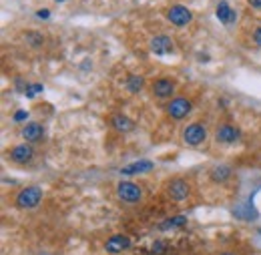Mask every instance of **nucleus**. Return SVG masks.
Listing matches in <instances>:
<instances>
[{
    "label": "nucleus",
    "mask_w": 261,
    "mask_h": 255,
    "mask_svg": "<svg viewBox=\"0 0 261 255\" xmlns=\"http://www.w3.org/2000/svg\"><path fill=\"white\" fill-rule=\"evenodd\" d=\"M40 199H42V191H40V187H26V189H22L20 193H18V197H16V207H20V209H34L38 203H40Z\"/></svg>",
    "instance_id": "obj_1"
},
{
    "label": "nucleus",
    "mask_w": 261,
    "mask_h": 255,
    "mask_svg": "<svg viewBox=\"0 0 261 255\" xmlns=\"http://www.w3.org/2000/svg\"><path fill=\"white\" fill-rule=\"evenodd\" d=\"M207 139V131H205V126L201 122H193L189 126H185V131H183V141L189 145V147H199L203 145Z\"/></svg>",
    "instance_id": "obj_2"
},
{
    "label": "nucleus",
    "mask_w": 261,
    "mask_h": 255,
    "mask_svg": "<svg viewBox=\"0 0 261 255\" xmlns=\"http://www.w3.org/2000/svg\"><path fill=\"white\" fill-rule=\"evenodd\" d=\"M116 195L126 203H137L143 197V189L130 181H120L116 185Z\"/></svg>",
    "instance_id": "obj_3"
},
{
    "label": "nucleus",
    "mask_w": 261,
    "mask_h": 255,
    "mask_svg": "<svg viewBox=\"0 0 261 255\" xmlns=\"http://www.w3.org/2000/svg\"><path fill=\"white\" fill-rule=\"evenodd\" d=\"M167 20L171 24H175V26H185V24H189L193 20V14H191V10L187 6L175 4V6H171L167 10Z\"/></svg>",
    "instance_id": "obj_4"
},
{
    "label": "nucleus",
    "mask_w": 261,
    "mask_h": 255,
    "mask_svg": "<svg viewBox=\"0 0 261 255\" xmlns=\"http://www.w3.org/2000/svg\"><path fill=\"white\" fill-rule=\"evenodd\" d=\"M167 195L173 201H185L189 197V183L183 179H171L167 183Z\"/></svg>",
    "instance_id": "obj_5"
},
{
    "label": "nucleus",
    "mask_w": 261,
    "mask_h": 255,
    "mask_svg": "<svg viewBox=\"0 0 261 255\" xmlns=\"http://www.w3.org/2000/svg\"><path fill=\"white\" fill-rule=\"evenodd\" d=\"M239 129L235 124H229V122H223V124H219L217 126V131H215V139L219 141V143H225V145H231V143H235L237 139H239Z\"/></svg>",
    "instance_id": "obj_6"
},
{
    "label": "nucleus",
    "mask_w": 261,
    "mask_h": 255,
    "mask_svg": "<svg viewBox=\"0 0 261 255\" xmlns=\"http://www.w3.org/2000/svg\"><path fill=\"white\" fill-rule=\"evenodd\" d=\"M191 112V102L187 98H173L169 104H167V114L171 118H183Z\"/></svg>",
    "instance_id": "obj_7"
},
{
    "label": "nucleus",
    "mask_w": 261,
    "mask_h": 255,
    "mask_svg": "<svg viewBox=\"0 0 261 255\" xmlns=\"http://www.w3.org/2000/svg\"><path fill=\"white\" fill-rule=\"evenodd\" d=\"M130 247V239L126 237V235H112L110 239H106V243H104V249L108 251V253H120V251H124V249H128Z\"/></svg>",
    "instance_id": "obj_8"
},
{
    "label": "nucleus",
    "mask_w": 261,
    "mask_h": 255,
    "mask_svg": "<svg viewBox=\"0 0 261 255\" xmlns=\"http://www.w3.org/2000/svg\"><path fill=\"white\" fill-rule=\"evenodd\" d=\"M173 46H175L173 40L169 36H165V34H159V36H155L151 40V50L155 54H169V52H173Z\"/></svg>",
    "instance_id": "obj_9"
},
{
    "label": "nucleus",
    "mask_w": 261,
    "mask_h": 255,
    "mask_svg": "<svg viewBox=\"0 0 261 255\" xmlns=\"http://www.w3.org/2000/svg\"><path fill=\"white\" fill-rule=\"evenodd\" d=\"M173 90H175V82H173L171 78H157V80L153 82V94L159 96V98L171 96Z\"/></svg>",
    "instance_id": "obj_10"
},
{
    "label": "nucleus",
    "mask_w": 261,
    "mask_h": 255,
    "mask_svg": "<svg viewBox=\"0 0 261 255\" xmlns=\"http://www.w3.org/2000/svg\"><path fill=\"white\" fill-rule=\"evenodd\" d=\"M32 157H34V151L30 145H16L10 151V159L14 163H28V161H32Z\"/></svg>",
    "instance_id": "obj_11"
},
{
    "label": "nucleus",
    "mask_w": 261,
    "mask_h": 255,
    "mask_svg": "<svg viewBox=\"0 0 261 255\" xmlns=\"http://www.w3.org/2000/svg\"><path fill=\"white\" fill-rule=\"evenodd\" d=\"M42 135H44V129H42L40 122H28V124H24V129H22V137H24L28 143L40 141Z\"/></svg>",
    "instance_id": "obj_12"
},
{
    "label": "nucleus",
    "mask_w": 261,
    "mask_h": 255,
    "mask_svg": "<svg viewBox=\"0 0 261 255\" xmlns=\"http://www.w3.org/2000/svg\"><path fill=\"white\" fill-rule=\"evenodd\" d=\"M217 18H219V22H223V24H231V22H235V18H237V14H235V10L227 4V0H221V2L217 4Z\"/></svg>",
    "instance_id": "obj_13"
},
{
    "label": "nucleus",
    "mask_w": 261,
    "mask_h": 255,
    "mask_svg": "<svg viewBox=\"0 0 261 255\" xmlns=\"http://www.w3.org/2000/svg\"><path fill=\"white\" fill-rule=\"evenodd\" d=\"M110 124L114 126L116 131H120V133H128V131L135 129V122L130 120L128 116H124V114H112L110 116Z\"/></svg>",
    "instance_id": "obj_14"
},
{
    "label": "nucleus",
    "mask_w": 261,
    "mask_h": 255,
    "mask_svg": "<svg viewBox=\"0 0 261 255\" xmlns=\"http://www.w3.org/2000/svg\"><path fill=\"white\" fill-rule=\"evenodd\" d=\"M209 175H211V181H215V183H225V181L231 179L233 171H231V167H227V165H215V167L209 171Z\"/></svg>",
    "instance_id": "obj_15"
},
{
    "label": "nucleus",
    "mask_w": 261,
    "mask_h": 255,
    "mask_svg": "<svg viewBox=\"0 0 261 255\" xmlns=\"http://www.w3.org/2000/svg\"><path fill=\"white\" fill-rule=\"evenodd\" d=\"M151 169H155V163H151V161H139V163H133V165L120 169V173L122 175H137V173H145V171H151Z\"/></svg>",
    "instance_id": "obj_16"
},
{
    "label": "nucleus",
    "mask_w": 261,
    "mask_h": 255,
    "mask_svg": "<svg viewBox=\"0 0 261 255\" xmlns=\"http://www.w3.org/2000/svg\"><path fill=\"white\" fill-rule=\"evenodd\" d=\"M185 223H187V217H183V215H177V217L165 219V221L159 225V229H161V231H169V229H175V227H183Z\"/></svg>",
    "instance_id": "obj_17"
},
{
    "label": "nucleus",
    "mask_w": 261,
    "mask_h": 255,
    "mask_svg": "<svg viewBox=\"0 0 261 255\" xmlns=\"http://www.w3.org/2000/svg\"><path fill=\"white\" fill-rule=\"evenodd\" d=\"M233 215L239 217V219H257V211H255L253 207H249V205H241V207H237V209L233 211Z\"/></svg>",
    "instance_id": "obj_18"
},
{
    "label": "nucleus",
    "mask_w": 261,
    "mask_h": 255,
    "mask_svg": "<svg viewBox=\"0 0 261 255\" xmlns=\"http://www.w3.org/2000/svg\"><path fill=\"white\" fill-rule=\"evenodd\" d=\"M143 84H145L143 76H137V74H130V76L126 78V88H128V92H139V90L143 88Z\"/></svg>",
    "instance_id": "obj_19"
},
{
    "label": "nucleus",
    "mask_w": 261,
    "mask_h": 255,
    "mask_svg": "<svg viewBox=\"0 0 261 255\" xmlns=\"http://www.w3.org/2000/svg\"><path fill=\"white\" fill-rule=\"evenodd\" d=\"M44 88H42V84H26L24 86V94L28 96V98H32V96H36L38 92H42Z\"/></svg>",
    "instance_id": "obj_20"
},
{
    "label": "nucleus",
    "mask_w": 261,
    "mask_h": 255,
    "mask_svg": "<svg viewBox=\"0 0 261 255\" xmlns=\"http://www.w3.org/2000/svg\"><path fill=\"white\" fill-rule=\"evenodd\" d=\"M151 251H153V255H165L167 245H165L163 241H155V243H153V247H151Z\"/></svg>",
    "instance_id": "obj_21"
},
{
    "label": "nucleus",
    "mask_w": 261,
    "mask_h": 255,
    "mask_svg": "<svg viewBox=\"0 0 261 255\" xmlns=\"http://www.w3.org/2000/svg\"><path fill=\"white\" fill-rule=\"evenodd\" d=\"M26 40H28L32 46H40V44H42V36L36 34V32H28V34H26Z\"/></svg>",
    "instance_id": "obj_22"
},
{
    "label": "nucleus",
    "mask_w": 261,
    "mask_h": 255,
    "mask_svg": "<svg viewBox=\"0 0 261 255\" xmlns=\"http://www.w3.org/2000/svg\"><path fill=\"white\" fill-rule=\"evenodd\" d=\"M26 118H28V112H26V110H18V112H14V120H16V122L26 120Z\"/></svg>",
    "instance_id": "obj_23"
},
{
    "label": "nucleus",
    "mask_w": 261,
    "mask_h": 255,
    "mask_svg": "<svg viewBox=\"0 0 261 255\" xmlns=\"http://www.w3.org/2000/svg\"><path fill=\"white\" fill-rule=\"evenodd\" d=\"M253 40H255V44L261 48V26L255 28V32H253Z\"/></svg>",
    "instance_id": "obj_24"
},
{
    "label": "nucleus",
    "mask_w": 261,
    "mask_h": 255,
    "mask_svg": "<svg viewBox=\"0 0 261 255\" xmlns=\"http://www.w3.org/2000/svg\"><path fill=\"white\" fill-rule=\"evenodd\" d=\"M36 16H38V18H44V20H46V18L50 16V10H48V8H40V10H36Z\"/></svg>",
    "instance_id": "obj_25"
},
{
    "label": "nucleus",
    "mask_w": 261,
    "mask_h": 255,
    "mask_svg": "<svg viewBox=\"0 0 261 255\" xmlns=\"http://www.w3.org/2000/svg\"><path fill=\"white\" fill-rule=\"evenodd\" d=\"M247 2H249V6H251V8L261 10V0H247Z\"/></svg>",
    "instance_id": "obj_26"
},
{
    "label": "nucleus",
    "mask_w": 261,
    "mask_h": 255,
    "mask_svg": "<svg viewBox=\"0 0 261 255\" xmlns=\"http://www.w3.org/2000/svg\"><path fill=\"white\" fill-rule=\"evenodd\" d=\"M221 255H235V253H221Z\"/></svg>",
    "instance_id": "obj_27"
},
{
    "label": "nucleus",
    "mask_w": 261,
    "mask_h": 255,
    "mask_svg": "<svg viewBox=\"0 0 261 255\" xmlns=\"http://www.w3.org/2000/svg\"><path fill=\"white\" fill-rule=\"evenodd\" d=\"M56 2H64V0H56Z\"/></svg>",
    "instance_id": "obj_28"
},
{
    "label": "nucleus",
    "mask_w": 261,
    "mask_h": 255,
    "mask_svg": "<svg viewBox=\"0 0 261 255\" xmlns=\"http://www.w3.org/2000/svg\"><path fill=\"white\" fill-rule=\"evenodd\" d=\"M259 235H261V229H259Z\"/></svg>",
    "instance_id": "obj_29"
}]
</instances>
